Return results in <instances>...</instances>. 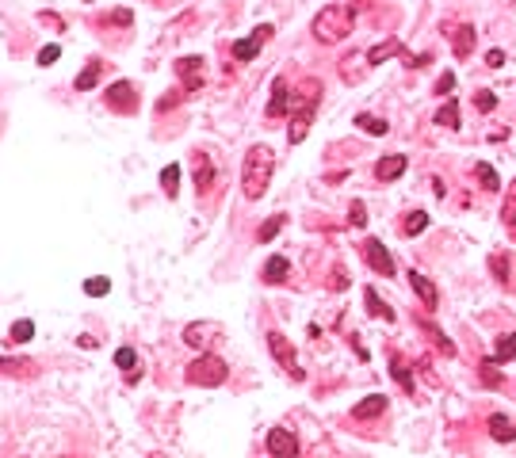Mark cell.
I'll return each mask as SVG.
<instances>
[{
    "instance_id": "1",
    "label": "cell",
    "mask_w": 516,
    "mask_h": 458,
    "mask_svg": "<svg viewBox=\"0 0 516 458\" xmlns=\"http://www.w3.org/2000/svg\"><path fill=\"white\" fill-rule=\"evenodd\" d=\"M271 172H276V153L268 146H253L245 153V164H241V195L249 203L264 199V191L271 188Z\"/></svg>"
},
{
    "instance_id": "2",
    "label": "cell",
    "mask_w": 516,
    "mask_h": 458,
    "mask_svg": "<svg viewBox=\"0 0 516 458\" xmlns=\"http://www.w3.org/2000/svg\"><path fill=\"white\" fill-rule=\"evenodd\" d=\"M352 27H356L352 8H344V4H329V8H321L318 16H314V39L325 42V46H333V42L348 39V34H352Z\"/></svg>"
},
{
    "instance_id": "3",
    "label": "cell",
    "mask_w": 516,
    "mask_h": 458,
    "mask_svg": "<svg viewBox=\"0 0 516 458\" xmlns=\"http://www.w3.org/2000/svg\"><path fill=\"white\" fill-rule=\"evenodd\" d=\"M318 99H321V81L318 77H306L303 84V96L295 103V114H291V126H287V141L298 146V141L310 134V123H314V111H318Z\"/></svg>"
},
{
    "instance_id": "4",
    "label": "cell",
    "mask_w": 516,
    "mask_h": 458,
    "mask_svg": "<svg viewBox=\"0 0 516 458\" xmlns=\"http://www.w3.org/2000/svg\"><path fill=\"white\" fill-rule=\"evenodd\" d=\"M226 375H229L226 363H222L218 355H211V352L199 355L195 363H188V370H184V378H188L191 386H222V382H226Z\"/></svg>"
},
{
    "instance_id": "5",
    "label": "cell",
    "mask_w": 516,
    "mask_h": 458,
    "mask_svg": "<svg viewBox=\"0 0 516 458\" xmlns=\"http://www.w3.org/2000/svg\"><path fill=\"white\" fill-rule=\"evenodd\" d=\"M268 348H271V355H276V363H279V367H283L291 378H295V382H306L303 363L295 359V344L287 340L283 332H268Z\"/></svg>"
},
{
    "instance_id": "6",
    "label": "cell",
    "mask_w": 516,
    "mask_h": 458,
    "mask_svg": "<svg viewBox=\"0 0 516 458\" xmlns=\"http://www.w3.org/2000/svg\"><path fill=\"white\" fill-rule=\"evenodd\" d=\"M363 256H367V263L379 271V275H390V279H394L398 263H394V256L386 252V245H383L379 237H363Z\"/></svg>"
},
{
    "instance_id": "7",
    "label": "cell",
    "mask_w": 516,
    "mask_h": 458,
    "mask_svg": "<svg viewBox=\"0 0 516 458\" xmlns=\"http://www.w3.org/2000/svg\"><path fill=\"white\" fill-rule=\"evenodd\" d=\"M264 447H268V455H279V458H295V455H303V443H298L295 435L287 432V428H271L268 439H264Z\"/></svg>"
},
{
    "instance_id": "8",
    "label": "cell",
    "mask_w": 516,
    "mask_h": 458,
    "mask_svg": "<svg viewBox=\"0 0 516 458\" xmlns=\"http://www.w3.org/2000/svg\"><path fill=\"white\" fill-rule=\"evenodd\" d=\"M268 39H271V23H260L253 34H249V39H238V42H233V57H241V61H253Z\"/></svg>"
},
{
    "instance_id": "9",
    "label": "cell",
    "mask_w": 516,
    "mask_h": 458,
    "mask_svg": "<svg viewBox=\"0 0 516 458\" xmlns=\"http://www.w3.org/2000/svg\"><path fill=\"white\" fill-rule=\"evenodd\" d=\"M287 111H291L287 81H283V77H276V81H271V96H268V123H276V119H287Z\"/></svg>"
},
{
    "instance_id": "10",
    "label": "cell",
    "mask_w": 516,
    "mask_h": 458,
    "mask_svg": "<svg viewBox=\"0 0 516 458\" xmlns=\"http://www.w3.org/2000/svg\"><path fill=\"white\" fill-rule=\"evenodd\" d=\"M107 107H115V111H119V107H123V111H134V107H138V96H134V88L126 81H119V84L107 88Z\"/></svg>"
},
{
    "instance_id": "11",
    "label": "cell",
    "mask_w": 516,
    "mask_h": 458,
    "mask_svg": "<svg viewBox=\"0 0 516 458\" xmlns=\"http://www.w3.org/2000/svg\"><path fill=\"white\" fill-rule=\"evenodd\" d=\"M486 428H490V439L493 443H516V424L505 417V412H493Z\"/></svg>"
},
{
    "instance_id": "12",
    "label": "cell",
    "mask_w": 516,
    "mask_h": 458,
    "mask_svg": "<svg viewBox=\"0 0 516 458\" xmlns=\"http://www.w3.org/2000/svg\"><path fill=\"white\" fill-rule=\"evenodd\" d=\"M405 157L401 153H394V157H383V161L375 164V180H383V183H390V180H398L401 172H405Z\"/></svg>"
},
{
    "instance_id": "13",
    "label": "cell",
    "mask_w": 516,
    "mask_h": 458,
    "mask_svg": "<svg viewBox=\"0 0 516 458\" xmlns=\"http://www.w3.org/2000/svg\"><path fill=\"white\" fill-rule=\"evenodd\" d=\"M475 46H478L475 27H470V23H459V27H455V46H451V50H455V57H459V61H463V57H470V54H475Z\"/></svg>"
},
{
    "instance_id": "14",
    "label": "cell",
    "mask_w": 516,
    "mask_h": 458,
    "mask_svg": "<svg viewBox=\"0 0 516 458\" xmlns=\"http://www.w3.org/2000/svg\"><path fill=\"white\" fill-rule=\"evenodd\" d=\"M410 286L417 290V298L425 302V310H436V302H440V298H436V286H432V279H425L421 271H410Z\"/></svg>"
},
{
    "instance_id": "15",
    "label": "cell",
    "mask_w": 516,
    "mask_h": 458,
    "mask_svg": "<svg viewBox=\"0 0 516 458\" xmlns=\"http://www.w3.org/2000/svg\"><path fill=\"white\" fill-rule=\"evenodd\" d=\"M363 306H367L371 317H379V321H394V310L383 302V298H379L375 286H363Z\"/></svg>"
},
{
    "instance_id": "16",
    "label": "cell",
    "mask_w": 516,
    "mask_h": 458,
    "mask_svg": "<svg viewBox=\"0 0 516 458\" xmlns=\"http://www.w3.org/2000/svg\"><path fill=\"white\" fill-rule=\"evenodd\" d=\"M508 359H516V332L497 336V344H493V355H490L493 367H497V363H508Z\"/></svg>"
},
{
    "instance_id": "17",
    "label": "cell",
    "mask_w": 516,
    "mask_h": 458,
    "mask_svg": "<svg viewBox=\"0 0 516 458\" xmlns=\"http://www.w3.org/2000/svg\"><path fill=\"white\" fill-rule=\"evenodd\" d=\"M398 54H405V46H401L398 39H386V42H379V46L367 54V66H383L386 57H398Z\"/></svg>"
},
{
    "instance_id": "18",
    "label": "cell",
    "mask_w": 516,
    "mask_h": 458,
    "mask_svg": "<svg viewBox=\"0 0 516 458\" xmlns=\"http://www.w3.org/2000/svg\"><path fill=\"white\" fill-rule=\"evenodd\" d=\"M352 412H356L360 420H375L379 412H386V397H383V393H371V397H363Z\"/></svg>"
},
{
    "instance_id": "19",
    "label": "cell",
    "mask_w": 516,
    "mask_h": 458,
    "mask_svg": "<svg viewBox=\"0 0 516 458\" xmlns=\"http://www.w3.org/2000/svg\"><path fill=\"white\" fill-rule=\"evenodd\" d=\"M264 283H283L287 275H291V263H287V256H271L268 263H264Z\"/></svg>"
},
{
    "instance_id": "20",
    "label": "cell",
    "mask_w": 516,
    "mask_h": 458,
    "mask_svg": "<svg viewBox=\"0 0 516 458\" xmlns=\"http://www.w3.org/2000/svg\"><path fill=\"white\" fill-rule=\"evenodd\" d=\"M390 375H394V382L401 386L405 393H413L417 390V382H413V375H410V367L401 363V355H390Z\"/></svg>"
},
{
    "instance_id": "21",
    "label": "cell",
    "mask_w": 516,
    "mask_h": 458,
    "mask_svg": "<svg viewBox=\"0 0 516 458\" xmlns=\"http://www.w3.org/2000/svg\"><path fill=\"white\" fill-rule=\"evenodd\" d=\"M211 183H214V164L199 153L195 157V188H199V195H207V188H211Z\"/></svg>"
},
{
    "instance_id": "22",
    "label": "cell",
    "mask_w": 516,
    "mask_h": 458,
    "mask_svg": "<svg viewBox=\"0 0 516 458\" xmlns=\"http://www.w3.org/2000/svg\"><path fill=\"white\" fill-rule=\"evenodd\" d=\"M425 229H428V214L425 210H410V214H405V221H401V233H405V237H421Z\"/></svg>"
},
{
    "instance_id": "23",
    "label": "cell",
    "mask_w": 516,
    "mask_h": 458,
    "mask_svg": "<svg viewBox=\"0 0 516 458\" xmlns=\"http://www.w3.org/2000/svg\"><path fill=\"white\" fill-rule=\"evenodd\" d=\"M436 126L459 130V107H455V99H448V103H440V107H436Z\"/></svg>"
},
{
    "instance_id": "24",
    "label": "cell",
    "mask_w": 516,
    "mask_h": 458,
    "mask_svg": "<svg viewBox=\"0 0 516 458\" xmlns=\"http://www.w3.org/2000/svg\"><path fill=\"white\" fill-rule=\"evenodd\" d=\"M421 328H425V332H428V340H432L443 355H455V344H451L448 336H443L440 328H436V321H421Z\"/></svg>"
},
{
    "instance_id": "25",
    "label": "cell",
    "mask_w": 516,
    "mask_h": 458,
    "mask_svg": "<svg viewBox=\"0 0 516 458\" xmlns=\"http://www.w3.org/2000/svg\"><path fill=\"white\" fill-rule=\"evenodd\" d=\"M356 126L360 130H367V134H375V138H383L390 126H386V119H379V114H356Z\"/></svg>"
},
{
    "instance_id": "26",
    "label": "cell",
    "mask_w": 516,
    "mask_h": 458,
    "mask_svg": "<svg viewBox=\"0 0 516 458\" xmlns=\"http://www.w3.org/2000/svg\"><path fill=\"white\" fill-rule=\"evenodd\" d=\"M501 221H505V229H513V233H516V180H513V188H508L505 206H501Z\"/></svg>"
},
{
    "instance_id": "27",
    "label": "cell",
    "mask_w": 516,
    "mask_h": 458,
    "mask_svg": "<svg viewBox=\"0 0 516 458\" xmlns=\"http://www.w3.org/2000/svg\"><path fill=\"white\" fill-rule=\"evenodd\" d=\"M161 188H164V195H176V188H180V164H169L161 172Z\"/></svg>"
},
{
    "instance_id": "28",
    "label": "cell",
    "mask_w": 516,
    "mask_h": 458,
    "mask_svg": "<svg viewBox=\"0 0 516 458\" xmlns=\"http://www.w3.org/2000/svg\"><path fill=\"white\" fill-rule=\"evenodd\" d=\"M490 271H493V279H497L501 286H508V256L493 252V256H490Z\"/></svg>"
},
{
    "instance_id": "29",
    "label": "cell",
    "mask_w": 516,
    "mask_h": 458,
    "mask_svg": "<svg viewBox=\"0 0 516 458\" xmlns=\"http://www.w3.org/2000/svg\"><path fill=\"white\" fill-rule=\"evenodd\" d=\"M478 183H482L486 191H497L501 180H497V172H493V164H478Z\"/></svg>"
},
{
    "instance_id": "30",
    "label": "cell",
    "mask_w": 516,
    "mask_h": 458,
    "mask_svg": "<svg viewBox=\"0 0 516 458\" xmlns=\"http://www.w3.org/2000/svg\"><path fill=\"white\" fill-rule=\"evenodd\" d=\"M96 73H99V61H88V66H84V73L77 77V88H81V92L96 88Z\"/></svg>"
},
{
    "instance_id": "31",
    "label": "cell",
    "mask_w": 516,
    "mask_h": 458,
    "mask_svg": "<svg viewBox=\"0 0 516 458\" xmlns=\"http://www.w3.org/2000/svg\"><path fill=\"white\" fill-rule=\"evenodd\" d=\"M84 290H88L92 298H104L107 290H111V283H107L104 275H92V279H84Z\"/></svg>"
},
{
    "instance_id": "32",
    "label": "cell",
    "mask_w": 516,
    "mask_h": 458,
    "mask_svg": "<svg viewBox=\"0 0 516 458\" xmlns=\"http://www.w3.org/2000/svg\"><path fill=\"white\" fill-rule=\"evenodd\" d=\"M283 214H276V218H268V221H264V226H260V233H256V237H260V241H271V237H276V233H279V229H283Z\"/></svg>"
},
{
    "instance_id": "33",
    "label": "cell",
    "mask_w": 516,
    "mask_h": 458,
    "mask_svg": "<svg viewBox=\"0 0 516 458\" xmlns=\"http://www.w3.org/2000/svg\"><path fill=\"white\" fill-rule=\"evenodd\" d=\"M475 107H478L482 114H490L493 107H497V96H493V92H486V88H478V92H475Z\"/></svg>"
},
{
    "instance_id": "34",
    "label": "cell",
    "mask_w": 516,
    "mask_h": 458,
    "mask_svg": "<svg viewBox=\"0 0 516 458\" xmlns=\"http://www.w3.org/2000/svg\"><path fill=\"white\" fill-rule=\"evenodd\" d=\"M199 69H203V57H180V61H176V73L180 77H191V73H199Z\"/></svg>"
},
{
    "instance_id": "35",
    "label": "cell",
    "mask_w": 516,
    "mask_h": 458,
    "mask_svg": "<svg viewBox=\"0 0 516 458\" xmlns=\"http://www.w3.org/2000/svg\"><path fill=\"white\" fill-rule=\"evenodd\" d=\"M0 370H4V375H27L31 363L27 359H0Z\"/></svg>"
},
{
    "instance_id": "36",
    "label": "cell",
    "mask_w": 516,
    "mask_h": 458,
    "mask_svg": "<svg viewBox=\"0 0 516 458\" xmlns=\"http://www.w3.org/2000/svg\"><path fill=\"white\" fill-rule=\"evenodd\" d=\"M31 336H35V325H31V321H16V325H12V340H16V344L31 340Z\"/></svg>"
},
{
    "instance_id": "37",
    "label": "cell",
    "mask_w": 516,
    "mask_h": 458,
    "mask_svg": "<svg viewBox=\"0 0 516 458\" xmlns=\"http://www.w3.org/2000/svg\"><path fill=\"white\" fill-rule=\"evenodd\" d=\"M348 221H352V229H363L367 226V210H363V203L356 199L352 203V210H348Z\"/></svg>"
},
{
    "instance_id": "38",
    "label": "cell",
    "mask_w": 516,
    "mask_h": 458,
    "mask_svg": "<svg viewBox=\"0 0 516 458\" xmlns=\"http://www.w3.org/2000/svg\"><path fill=\"white\" fill-rule=\"evenodd\" d=\"M134 363H138V359H134L131 348H119V352H115V367H119V370H134Z\"/></svg>"
},
{
    "instance_id": "39",
    "label": "cell",
    "mask_w": 516,
    "mask_h": 458,
    "mask_svg": "<svg viewBox=\"0 0 516 458\" xmlns=\"http://www.w3.org/2000/svg\"><path fill=\"white\" fill-rule=\"evenodd\" d=\"M184 340H188V344H191V348H199V344H203V340H207V325H203V321H199V325H191V328H188V332H184Z\"/></svg>"
},
{
    "instance_id": "40",
    "label": "cell",
    "mask_w": 516,
    "mask_h": 458,
    "mask_svg": "<svg viewBox=\"0 0 516 458\" xmlns=\"http://www.w3.org/2000/svg\"><path fill=\"white\" fill-rule=\"evenodd\" d=\"M57 57H61V46H42L39 50V66H54Z\"/></svg>"
},
{
    "instance_id": "41",
    "label": "cell",
    "mask_w": 516,
    "mask_h": 458,
    "mask_svg": "<svg viewBox=\"0 0 516 458\" xmlns=\"http://www.w3.org/2000/svg\"><path fill=\"white\" fill-rule=\"evenodd\" d=\"M451 88H455V73H440V81H436V96H448Z\"/></svg>"
},
{
    "instance_id": "42",
    "label": "cell",
    "mask_w": 516,
    "mask_h": 458,
    "mask_svg": "<svg viewBox=\"0 0 516 458\" xmlns=\"http://www.w3.org/2000/svg\"><path fill=\"white\" fill-rule=\"evenodd\" d=\"M486 61L497 69V66H505V54H501V50H490V54H486Z\"/></svg>"
},
{
    "instance_id": "43",
    "label": "cell",
    "mask_w": 516,
    "mask_h": 458,
    "mask_svg": "<svg viewBox=\"0 0 516 458\" xmlns=\"http://www.w3.org/2000/svg\"><path fill=\"white\" fill-rule=\"evenodd\" d=\"M111 19H115V23H131V12H126V8L123 12H111Z\"/></svg>"
}]
</instances>
